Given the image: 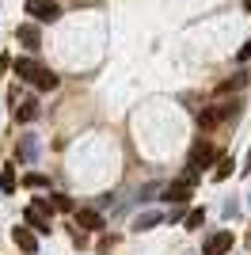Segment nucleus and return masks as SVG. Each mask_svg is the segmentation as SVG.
Wrapping results in <instances>:
<instances>
[{"label": "nucleus", "mask_w": 251, "mask_h": 255, "mask_svg": "<svg viewBox=\"0 0 251 255\" xmlns=\"http://www.w3.org/2000/svg\"><path fill=\"white\" fill-rule=\"evenodd\" d=\"M15 38H19L27 50H38V46H42V34H38V27H34V23H23L19 31H15Z\"/></svg>", "instance_id": "9"}, {"label": "nucleus", "mask_w": 251, "mask_h": 255, "mask_svg": "<svg viewBox=\"0 0 251 255\" xmlns=\"http://www.w3.org/2000/svg\"><path fill=\"white\" fill-rule=\"evenodd\" d=\"M229 111H232V107H206V111L198 115V126H202V129H213V126H221V122L229 118Z\"/></svg>", "instance_id": "6"}, {"label": "nucleus", "mask_w": 251, "mask_h": 255, "mask_svg": "<svg viewBox=\"0 0 251 255\" xmlns=\"http://www.w3.org/2000/svg\"><path fill=\"white\" fill-rule=\"evenodd\" d=\"M34 88H42V92H53V88H57V73H53V69H42L38 80H34Z\"/></svg>", "instance_id": "12"}, {"label": "nucleus", "mask_w": 251, "mask_h": 255, "mask_svg": "<svg viewBox=\"0 0 251 255\" xmlns=\"http://www.w3.org/2000/svg\"><path fill=\"white\" fill-rule=\"evenodd\" d=\"M152 225H160V213H141V217L133 221V229H141V233H145V229H152Z\"/></svg>", "instance_id": "15"}, {"label": "nucleus", "mask_w": 251, "mask_h": 255, "mask_svg": "<svg viewBox=\"0 0 251 255\" xmlns=\"http://www.w3.org/2000/svg\"><path fill=\"white\" fill-rule=\"evenodd\" d=\"M244 4H248V11H251V0H244Z\"/></svg>", "instance_id": "21"}, {"label": "nucleus", "mask_w": 251, "mask_h": 255, "mask_svg": "<svg viewBox=\"0 0 251 255\" xmlns=\"http://www.w3.org/2000/svg\"><path fill=\"white\" fill-rule=\"evenodd\" d=\"M27 15L34 23H53V19H61V8L53 0H27Z\"/></svg>", "instance_id": "2"}, {"label": "nucleus", "mask_w": 251, "mask_h": 255, "mask_svg": "<svg viewBox=\"0 0 251 255\" xmlns=\"http://www.w3.org/2000/svg\"><path fill=\"white\" fill-rule=\"evenodd\" d=\"M50 206H53V210H61V213H69V210H73V202H69L65 194H53V198H50Z\"/></svg>", "instance_id": "16"}, {"label": "nucleus", "mask_w": 251, "mask_h": 255, "mask_svg": "<svg viewBox=\"0 0 251 255\" xmlns=\"http://www.w3.org/2000/svg\"><path fill=\"white\" fill-rule=\"evenodd\" d=\"M42 69H46V65H38L34 57H15V76H23V80H31V84L38 80V73H42Z\"/></svg>", "instance_id": "7"}, {"label": "nucleus", "mask_w": 251, "mask_h": 255, "mask_svg": "<svg viewBox=\"0 0 251 255\" xmlns=\"http://www.w3.org/2000/svg\"><path fill=\"white\" fill-rule=\"evenodd\" d=\"M248 171H251V152H248Z\"/></svg>", "instance_id": "20"}, {"label": "nucleus", "mask_w": 251, "mask_h": 255, "mask_svg": "<svg viewBox=\"0 0 251 255\" xmlns=\"http://www.w3.org/2000/svg\"><path fill=\"white\" fill-rule=\"evenodd\" d=\"M190 191H194V183H190V175H187V179H175V183H171V187L164 191V198H171V202H187Z\"/></svg>", "instance_id": "8"}, {"label": "nucleus", "mask_w": 251, "mask_h": 255, "mask_svg": "<svg viewBox=\"0 0 251 255\" xmlns=\"http://www.w3.org/2000/svg\"><path fill=\"white\" fill-rule=\"evenodd\" d=\"M11 111H15V118H19V122H34V118H38V99H23V103L11 107Z\"/></svg>", "instance_id": "11"}, {"label": "nucleus", "mask_w": 251, "mask_h": 255, "mask_svg": "<svg viewBox=\"0 0 251 255\" xmlns=\"http://www.w3.org/2000/svg\"><path fill=\"white\" fill-rule=\"evenodd\" d=\"M229 248H232V233L225 229V233H213V236L206 240L202 255H229Z\"/></svg>", "instance_id": "5"}, {"label": "nucleus", "mask_w": 251, "mask_h": 255, "mask_svg": "<svg viewBox=\"0 0 251 255\" xmlns=\"http://www.w3.org/2000/svg\"><path fill=\"white\" fill-rule=\"evenodd\" d=\"M15 183H19V179H15V168H4V171H0V191H15Z\"/></svg>", "instance_id": "13"}, {"label": "nucleus", "mask_w": 251, "mask_h": 255, "mask_svg": "<svg viewBox=\"0 0 251 255\" xmlns=\"http://www.w3.org/2000/svg\"><path fill=\"white\" fill-rule=\"evenodd\" d=\"M209 164H217V149L209 145V141H198L194 149H190V168H209Z\"/></svg>", "instance_id": "3"}, {"label": "nucleus", "mask_w": 251, "mask_h": 255, "mask_svg": "<svg viewBox=\"0 0 251 255\" xmlns=\"http://www.w3.org/2000/svg\"><path fill=\"white\" fill-rule=\"evenodd\" d=\"M232 168H236V164H232V156L217 160V168H213V179H229V175H232Z\"/></svg>", "instance_id": "14"}, {"label": "nucleus", "mask_w": 251, "mask_h": 255, "mask_svg": "<svg viewBox=\"0 0 251 255\" xmlns=\"http://www.w3.org/2000/svg\"><path fill=\"white\" fill-rule=\"evenodd\" d=\"M76 225L80 229H103V217H99V210H76Z\"/></svg>", "instance_id": "10"}, {"label": "nucleus", "mask_w": 251, "mask_h": 255, "mask_svg": "<svg viewBox=\"0 0 251 255\" xmlns=\"http://www.w3.org/2000/svg\"><path fill=\"white\" fill-rule=\"evenodd\" d=\"M23 183H27V187H31V191H42V187H46V179H42L38 171H31V175H27V179H23Z\"/></svg>", "instance_id": "17"}, {"label": "nucleus", "mask_w": 251, "mask_h": 255, "mask_svg": "<svg viewBox=\"0 0 251 255\" xmlns=\"http://www.w3.org/2000/svg\"><path fill=\"white\" fill-rule=\"evenodd\" d=\"M11 240H15V248H19L23 255H34L38 252V236H34V229H11Z\"/></svg>", "instance_id": "4"}, {"label": "nucleus", "mask_w": 251, "mask_h": 255, "mask_svg": "<svg viewBox=\"0 0 251 255\" xmlns=\"http://www.w3.org/2000/svg\"><path fill=\"white\" fill-rule=\"evenodd\" d=\"M202 221H206V213H202V210H194V213L187 217V229H202Z\"/></svg>", "instance_id": "18"}, {"label": "nucleus", "mask_w": 251, "mask_h": 255, "mask_svg": "<svg viewBox=\"0 0 251 255\" xmlns=\"http://www.w3.org/2000/svg\"><path fill=\"white\" fill-rule=\"evenodd\" d=\"M50 210L53 206L46 202V198H34V202L27 206V225H31L34 233H50Z\"/></svg>", "instance_id": "1"}, {"label": "nucleus", "mask_w": 251, "mask_h": 255, "mask_svg": "<svg viewBox=\"0 0 251 255\" xmlns=\"http://www.w3.org/2000/svg\"><path fill=\"white\" fill-rule=\"evenodd\" d=\"M240 61H251V38H248V46L240 50Z\"/></svg>", "instance_id": "19"}]
</instances>
